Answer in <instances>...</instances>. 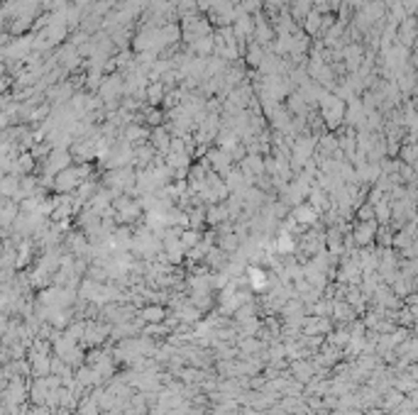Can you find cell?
Instances as JSON below:
<instances>
[{"mask_svg":"<svg viewBox=\"0 0 418 415\" xmlns=\"http://www.w3.org/2000/svg\"><path fill=\"white\" fill-rule=\"evenodd\" d=\"M403 159L406 161H413V147H403Z\"/></svg>","mask_w":418,"mask_h":415,"instance_id":"7","label":"cell"},{"mask_svg":"<svg viewBox=\"0 0 418 415\" xmlns=\"http://www.w3.org/2000/svg\"><path fill=\"white\" fill-rule=\"evenodd\" d=\"M277 245H279V252H291V245H294V242H291L289 232H284V235L279 237V242H277Z\"/></svg>","mask_w":418,"mask_h":415,"instance_id":"6","label":"cell"},{"mask_svg":"<svg viewBox=\"0 0 418 415\" xmlns=\"http://www.w3.org/2000/svg\"><path fill=\"white\" fill-rule=\"evenodd\" d=\"M294 220H296L299 225L313 223V220H316V208H311V205H299L296 210H294Z\"/></svg>","mask_w":418,"mask_h":415,"instance_id":"2","label":"cell"},{"mask_svg":"<svg viewBox=\"0 0 418 415\" xmlns=\"http://www.w3.org/2000/svg\"><path fill=\"white\" fill-rule=\"evenodd\" d=\"M144 95L149 98V103H159V100L164 98V88H161V83H152V86H147V88H144Z\"/></svg>","mask_w":418,"mask_h":415,"instance_id":"3","label":"cell"},{"mask_svg":"<svg viewBox=\"0 0 418 415\" xmlns=\"http://www.w3.org/2000/svg\"><path fill=\"white\" fill-rule=\"evenodd\" d=\"M144 137H147V130L139 127V125H130V127L125 130V139H127V142H137V139H144Z\"/></svg>","mask_w":418,"mask_h":415,"instance_id":"4","label":"cell"},{"mask_svg":"<svg viewBox=\"0 0 418 415\" xmlns=\"http://www.w3.org/2000/svg\"><path fill=\"white\" fill-rule=\"evenodd\" d=\"M262 59H264L262 49H259L257 44H252V47H250V54H247V61H250V64H262Z\"/></svg>","mask_w":418,"mask_h":415,"instance_id":"5","label":"cell"},{"mask_svg":"<svg viewBox=\"0 0 418 415\" xmlns=\"http://www.w3.org/2000/svg\"><path fill=\"white\" fill-rule=\"evenodd\" d=\"M211 161H213V169L220 171V173H228L230 171V154L225 149H218V151H211Z\"/></svg>","mask_w":418,"mask_h":415,"instance_id":"1","label":"cell"}]
</instances>
